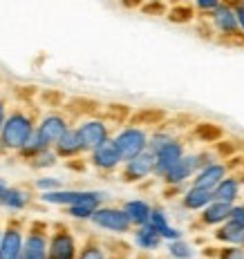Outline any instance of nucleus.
Returning a JSON list of instances; mask_svg holds the SVG:
<instances>
[{
  "label": "nucleus",
  "instance_id": "nucleus-1",
  "mask_svg": "<svg viewBox=\"0 0 244 259\" xmlns=\"http://www.w3.org/2000/svg\"><path fill=\"white\" fill-rule=\"evenodd\" d=\"M36 114L27 105H14L9 107L5 123L0 127V154H16L27 143V139L36 130Z\"/></svg>",
  "mask_w": 244,
  "mask_h": 259
},
{
  "label": "nucleus",
  "instance_id": "nucleus-2",
  "mask_svg": "<svg viewBox=\"0 0 244 259\" xmlns=\"http://www.w3.org/2000/svg\"><path fill=\"white\" fill-rule=\"evenodd\" d=\"M202 18L208 23L211 27V34H213L215 42H222V45H233V47H240L244 45V36L237 27V18L235 12H233L231 3H222L220 7H215L211 14L202 16Z\"/></svg>",
  "mask_w": 244,
  "mask_h": 259
},
{
  "label": "nucleus",
  "instance_id": "nucleus-3",
  "mask_svg": "<svg viewBox=\"0 0 244 259\" xmlns=\"http://www.w3.org/2000/svg\"><path fill=\"white\" fill-rule=\"evenodd\" d=\"M39 201L47 203V206H58V208H67L74 203H88V206L99 208L101 203L108 201V192L106 190H92V188H58L52 192H39Z\"/></svg>",
  "mask_w": 244,
  "mask_h": 259
},
{
  "label": "nucleus",
  "instance_id": "nucleus-4",
  "mask_svg": "<svg viewBox=\"0 0 244 259\" xmlns=\"http://www.w3.org/2000/svg\"><path fill=\"white\" fill-rule=\"evenodd\" d=\"M79 239L74 230L63 221L50 224V237H47V259H77Z\"/></svg>",
  "mask_w": 244,
  "mask_h": 259
},
{
  "label": "nucleus",
  "instance_id": "nucleus-5",
  "mask_svg": "<svg viewBox=\"0 0 244 259\" xmlns=\"http://www.w3.org/2000/svg\"><path fill=\"white\" fill-rule=\"evenodd\" d=\"M148 132L150 130L132 125V123H123L117 132H112V143H115V148L119 150L123 161L142 154L148 148Z\"/></svg>",
  "mask_w": 244,
  "mask_h": 259
},
{
  "label": "nucleus",
  "instance_id": "nucleus-6",
  "mask_svg": "<svg viewBox=\"0 0 244 259\" xmlns=\"http://www.w3.org/2000/svg\"><path fill=\"white\" fill-rule=\"evenodd\" d=\"M74 127H77L79 139L85 148V154H88L90 150H94L96 145L106 143L108 139L112 137V123L103 114H90V116L79 118V121L74 123Z\"/></svg>",
  "mask_w": 244,
  "mask_h": 259
},
{
  "label": "nucleus",
  "instance_id": "nucleus-7",
  "mask_svg": "<svg viewBox=\"0 0 244 259\" xmlns=\"http://www.w3.org/2000/svg\"><path fill=\"white\" fill-rule=\"evenodd\" d=\"M90 224L94 226V228L103 230V233H110L115 237L130 235V230H132V224L128 221L123 208L121 206H112V203H101V206L92 212Z\"/></svg>",
  "mask_w": 244,
  "mask_h": 259
},
{
  "label": "nucleus",
  "instance_id": "nucleus-8",
  "mask_svg": "<svg viewBox=\"0 0 244 259\" xmlns=\"http://www.w3.org/2000/svg\"><path fill=\"white\" fill-rule=\"evenodd\" d=\"M47 237H50V221L45 219L27 221L20 259H47Z\"/></svg>",
  "mask_w": 244,
  "mask_h": 259
},
{
  "label": "nucleus",
  "instance_id": "nucleus-9",
  "mask_svg": "<svg viewBox=\"0 0 244 259\" xmlns=\"http://www.w3.org/2000/svg\"><path fill=\"white\" fill-rule=\"evenodd\" d=\"M27 219L23 217H7L3 221V235H0V259H20L25 241Z\"/></svg>",
  "mask_w": 244,
  "mask_h": 259
},
{
  "label": "nucleus",
  "instance_id": "nucleus-10",
  "mask_svg": "<svg viewBox=\"0 0 244 259\" xmlns=\"http://www.w3.org/2000/svg\"><path fill=\"white\" fill-rule=\"evenodd\" d=\"M153 170H155V152L146 148L142 154L123 161L121 168H119V179L128 183V186H137V183L150 179Z\"/></svg>",
  "mask_w": 244,
  "mask_h": 259
},
{
  "label": "nucleus",
  "instance_id": "nucleus-11",
  "mask_svg": "<svg viewBox=\"0 0 244 259\" xmlns=\"http://www.w3.org/2000/svg\"><path fill=\"white\" fill-rule=\"evenodd\" d=\"M85 161H88L90 168H94L96 172H101V175H115L123 163L121 154H119V150L115 148V143H112V137L108 139L106 143L90 150V152L85 154Z\"/></svg>",
  "mask_w": 244,
  "mask_h": 259
},
{
  "label": "nucleus",
  "instance_id": "nucleus-12",
  "mask_svg": "<svg viewBox=\"0 0 244 259\" xmlns=\"http://www.w3.org/2000/svg\"><path fill=\"white\" fill-rule=\"evenodd\" d=\"M72 125H74L72 118L61 110H50V112H45V114H41L36 118V132H39L50 145L56 143L58 139L63 137L65 130L72 127Z\"/></svg>",
  "mask_w": 244,
  "mask_h": 259
},
{
  "label": "nucleus",
  "instance_id": "nucleus-13",
  "mask_svg": "<svg viewBox=\"0 0 244 259\" xmlns=\"http://www.w3.org/2000/svg\"><path fill=\"white\" fill-rule=\"evenodd\" d=\"M186 152H188L186 141H184V137H180V134H177V137H172L170 141H166L159 150H155V170H153V179L159 181L161 177H164V172L170 168L175 161H180Z\"/></svg>",
  "mask_w": 244,
  "mask_h": 259
},
{
  "label": "nucleus",
  "instance_id": "nucleus-14",
  "mask_svg": "<svg viewBox=\"0 0 244 259\" xmlns=\"http://www.w3.org/2000/svg\"><path fill=\"white\" fill-rule=\"evenodd\" d=\"M195 172H197V168H195V156H193V152H186L180 161H175V163L164 172V177H161L159 181L164 183V186H182L184 188L191 183Z\"/></svg>",
  "mask_w": 244,
  "mask_h": 259
},
{
  "label": "nucleus",
  "instance_id": "nucleus-15",
  "mask_svg": "<svg viewBox=\"0 0 244 259\" xmlns=\"http://www.w3.org/2000/svg\"><path fill=\"white\" fill-rule=\"evenodd\" d=\"M52 150L56 152V156L61 161H72V159H79V156H85V148H83V143H81L79 132L74 125L65 130L63 137L52 145Z\"/></svg>",
  "mask_w": 244,
  "mask_h": 259
},
{
  "label": "nucleus",
  "instance_id": "nucleus-16",
  "mask_svg": "<svg viewBox=\"0 0 244 259\" xmlns=\"http://www.w3.org/2000/svg\"><path fill=\"white\" fill-rule=\"evenodd\" d=\"M34 201L31 190L23 186H7L0 192V208L9 210V212H25Z\"/></svg>",
  "mask_w": 244,
  "mask_h": 259
},
{
  "label": "nucleus",
  "instance_id": "nucleus-17",
  "mask_svg": "<svg viewBox=\"0 0 244 259\" xmlns=\"http://www.w3.org/2000/svg\"><path fill=\"white\" fill-rule=\"evenodd\" d=\"M242 186H244V177H240L237 172H229V175L213 188V199L215 201H224V203H229V206H233V203L240 201Z\"/></svg>",
  "mask_w": 244,
  "mask_h": 259
},
{
  "label": "nucleus",
  "instance_id": "nucleus-18",
  "mask_svg": "<svg viewBox=\"0 0 244 259\" xmlns=\"http://www.w3.org/2000/svg\"><path fill=\"white\" fill-rule=\"evenodd\" d=\"M231 206L224 201H211L206 208H202L197 212V221H195V228H218L220 224H224L229 219Z\"/></svg>",
  "mask_w": 244,
  "mask_h": 259
},
{
  "label": "nucleus",
  "instance_id": "nucleus-19",
  "mask_svg": "<svg viewBox=\"0 0 244 259\" xmlns=\"http://www.w3.org/2000/svg\"><path fill=\"white\" fill-rule=\"evenodd\" d=\"M229 175V168H226L224 161H213V163H208L206 168L197 170L195 172V177L191 179V186H197V188H208V190H213L218 183L224 179V177Z\"/></svg>",
  "mask_w": 244,
  "mask_h": 259
},
{
  "label": "nucleus",
  "instance_id": "nucleus-20",
  "mask_svg": "<svg viewBox=\"0 0 244 259\" xmlns=\"http://www.w3.org/2000/svg\"><path fill=\"white\" fill-rule=\"evenodd\" d=\"M130 235H132V246L137 248L139 252H146V255H150V252L159 250L161 244H164V239H161V237L157 235L148 224L132 228V230H130Z\"/></svg>",
  "mask_w": 244,
  "mask_h": 259
},
{
  "label": "nucleus",
  "instance_id": "nucleus-21",
  "mask_svg": "<svg viewBox=\"0 0 244 259\" xmlns=\"http://www.w3.org/2000/svg\"><path fill=\"white\" fill-rule=\"evenodd\" d=\"M182 208L188 212H199L202 208H206L213 201V190L208 188H197V186H186L182 192Z\"/></svg>",
  "mask_w": 244,
  "mask_h": 259
},
{
  "label": "nucleus",
  "instance_id": "nucleus-22",
  "mask_svg": "<svg viewBox=\"0 0 244 259\" xmlns=\"http://www.w3.org/2000/svg\"><path fill=\"white\" fill-rule=\"evenodd\" d=\"M121 208H123V212H126L128 221L132 224V228H137V226L148 224L153 203L146 201V199H126V201L121 203Z\"/></svg>",
  "mask_w": 244,
  "mask_h": 259
},
{
  "label": "nucleus",
  "instance_id": "nucleus-23",
  "mask_svg": "<svg viewBox=\"0 0 244 259\" xmlns=\"http://www.w3.org/2000/svg\"><path fill=\"white\" fill-rule=\"evenodd\" d=\"M166 118H168V114L164 110H157V107H144V110L132 112L130 118H128V123L139 125V127H146V130H153L157 125H161Z\"/></svg>",
  "mask_w": 244,
  "mask_h": 259
},
{
  "label": "nucleus",
  "instance_id": "nucleus-24",
  "mask_svg": "<svg viewBox=\"0 0 244 259\" xmlns=\"http://www.w3.org/2000/svg\"><path fill=\"white\" fill-rule=\"evenodd\" d=\"M193 137L204 145H213L224 139V127L213 121H199L193 125Z\"/></svg>",
  "mask_w": 244,
  "mask_h": 259
},
{
  "label": "nucleus",
  "instance_id": "nucleus-25",
  "mask_svg": "<svg viewBox=\"0 0 244 259\" xmlns=\"http://www.w3.org/2000/svg\"><path fill=\"white\" fill-rule=\"evenodd\" d=\"M242 233H244V228L231 224V221L226 219L224 224H220L218 228H213V239L218 241L220 246H235V244H240Z\"/></svg>",
  "mask_w": 244,
  "mask_h": 259
},
{
  "label": "nucleus",
  "instance_id": "nucleus-26",
  "mask_svg": "<svg viewBox=\"0 0 244 259\" xmlns=\"http://www.w3.org/2000/svg\"><path fill=\"white\" fill-rule=\"evenodd\" d=\"M77 259H108V248L96 235H88L79 246Z\"/></svg>",
  "mask_w": 244,
  "mask_h": 259
},
{
  "label": "nucleus",
  "instance_id": "nucleus-27",
  "mask_svg": "<svg viewBox=\"0 0 244 259\" xmlns=\"http://www.w3.org/2000/svg\"><path fill=\"white\" fill-rule=\"evenodd\" d=\"M166 18L175 25H188V23H195L197 12L188 3H175L170 9H166Z\"/></svg>",
  "mask_w": 244,
  "mask_h": 259
},
{
  "label": "nucleus",
  "instance_id": "nucleus-28",
  "mask_svg": "<svg viewBox=\"0 0 244 259\" xmlns=\"http://www.w3.org/2000/svg\"><path fill=\"white\" fill-rule=\"evenodd\" d=\"M47 148H52V145L47 143L45 139H43L41 134L34 130V134H31V137L27 139V143L18 150V152H16V156H18L20 161H25V163H27V161L31 159V156H36L39 152H43V150H47Z\"/></svg>",
  "mask_w": 244,
  "mask_h": 259
},
{
  "label": "nucleus",
  "instance_id": "nucleus-29",
  "mask_svg": "<svg viewBox=\"0 0 244 259\" xmlns=\"http://www.w3.org/2000/svg\"><path fill=\"white\" fill-rule=\"evenodd\" d=\"M58 156L56 152H54L52 148H47V150H43V152H39L36 156H31L29 161H27V165H29L31 170H39V172H45V170H52V168H56L58 165Z\"/></svg>",
  "mask_w": 244,
  "mask_h": 259
},
{
  "label": "nucleus",
  "instance_id": "nucleus-30",
  "mask_svg": "<svg viewBox=\"0 0 244 259\" xmlns=\"http://www.w3.org/2000/svg\"><path fill=\"white\" fill-rule=\"evenodd\" d=\"M168 246V255H170V259H193L195 257V250L193 246L188 244L186 239H175V241H166Z\"/></svg>",
  "mask_w": 244,
  "mask_h": 259
},
{
  "label": "nucleus",
  "instance_id": "nucleus-31",
  "mask_svg": "<svg viewBox=\"0 0 244 259\" xmlns=\"http://www.w3.org/2000/svg\"><path fill=\"white\" fill-rule=\"evenodd\" d=\"M148 226L157 235H159L166 226H170V219H168V212L164 210V206H155L153 203V210H150V217H148Z\"/></svg>",
  "mask_w": 244,
  "mask_h": 259
},
{
  "label": "nucleus",
  "instance_id": "nucleus-32",
  "mask_svg": "<svg viewBox=\"0 0 244 259\" xmlns=\"http://www.w3.org/2000/svg\"><path fill=\"white\" fill-rule=\"evenodd\" d=\"M94 206H88V203H74V206L65 208V214L74 221H90L92 212H94Z\"/></svg>",
  "mask_w": 244,
  "mask_h": 259
},
{
  "label": "nucleus",
  "instance_id": "nucleus-33",
  "mask_svg": "<svg viewBox=\"0 0 244 259\" xmlns=\"http://www.w3.org/2000/svg\"><path fill=\"white\" fill-rule=\"evenodd\" d=\"M58 188H63V181L52 175H43L34 181V190L39 192H52V190H58Z\"/></svg>",
  "mask_w": 244,
  "mask_h": 259
},
{
  "label": "nucleus",
  "instance_id": "nucleus-34",
  "mask_svg": "<svg viewBox=\"0 0 244 259\" xmlns=\"http://www.w3.org/2000/svg\"><path fill=\"white\" fill-rule=\"evenodd\" d=\"M215 259H244V248L240 244L235 246H220L215 252Z\"/></svg>",
  "mask_w": 244,
  "mask_h": 259
},
{
  "label": "nucleus",
  "instance_id": "nucleus-35",
  "mask_svg": "<svg viewBox=\"0 0 244 259\" xmlns=\"http://www.w3.org/2000/svg\"><path fill=\"white\" fill-rule=\"evenodd\" d=\"M193 156H195V168L197 170H202L208 163L218 161V154L213 152V148H204V150H199V152H193Z\"/></svg>",
  "mask_w": 244,
  "mask_h": 259
},
{
  "label": "nucleus",
  "instance_id": "nucleus-36",
  "mask_svg": "<svg viewBox=\"0 0 244 259\" xmlns=\"http://www.w3.org/2000/svg\"><path fill=\"white\" fill-rule=\"evenodd\" d=\"M222 3H224V0H193V7H195V12H197V16H206L213 12L215 7H220Z\"/></svg>",
  "mask_w": 244,
  "mask_h": 259
},
{
  "label": "nucleus",
  "instance_id": "nucleus-37",
  "mask_svg": "<svg viewBox=\"0 0 244 259\" xmlns=\"http://www.w3.org/2000/svg\"><path fill=\"white\" fill-rule=\"evenodd\" d=\"M229 221L235 226H240V228H244V201L240 203H233L231 206V212H229Z\"/></svg>",
  "mask_w": 244,
  "mask_h": 259
},
{
  "label": "nucleus",
  "instance_id": "nucleus-38",
  "mask_svg": "<svg viewBox=\"0 0 244 259\" xmlns=\"http://www.w3.org/2000/svg\"><path fill=\"white\" fill-rule=\"evenodd\" d=\"M159 237H161V239H164V244H166V241H175V239H182V237H184V230L170 224V226H166V228L161 230V233H159Z\"/></svg>",
  "mask_w": 244,
  "mask_h": 259
},
{
  "label": "nucleus",
  "instance_id": "nucleus-39",
  "mask_svg": "<svg viewBox=\"0 0 244 259\" xmlns=\"http://www.w3.org/2000/svg\"><path fill=\"white\" fill-rule=\"evenodd\" d=\"M226 3H231L233 12H235V18H237V27H240V31L244 36V3H240V0H226Z\"/></svg>",
  "mask_w": 244,
  "mask_h": 259
},
{
  "label": "nucleus",
  "instance_id": "nucleus-40",
  "mask_svg": "<svg viewBox=\"0 0 244 259\" xmlns=\"http://www.w3.org/2000/svg\"><path fill=\"white\" fill-rule=\"evenodd\" d=\"M142 9H144L146 14H166V5L159 3V0H157L155 5H144Z\"/></svg>",
  "mask_w": 244,
  "mask_h": 259
},
{
  "label": "nucleus",
  "instance_id": "nucleus-41",
  "mask_svg": "<svg viewBox=\"0 0 244 259\" xmlns=\"http://www.w3.org/2000/svg\"><path fill=\"white\" fill-rule=\"evenodd\" d=\"M108 259H130V250H119V252H108Z\"/></svg>",
  "mask_w": 244,
  "mask_h": 259
},
{
  "label": "nucleus",
  "instance_id": "nucleus-42",
  "mask_svg": "<svg viewBox=\"0 0 244 259\" xmlns=\"http://www.w3.org/2000/svg\"><path fill=\"white\" fill-rule=\"evenodd\" d=\"M7 186H9L7 181H5V179H0V192H3V190H5V188H7Z\"/></svg>",
  "mask_w": 244,
  "mask_h": 259
},
{
  "label": "nucleus",
  "instance_id": "nucleus-43",
  "mask_svg": "<svg viewBox=\"0 0 244 259\" xmlns=\"http://www.w3.org/2000/svg\"><path fill=\"white\" fill-rule=\"evenodd\" d=\"M240 246L244 248V233H242V239H240Z\"/></svg>",
  "mask_w": 244,
  "mask_h": 259
},
{
  "label": "nucleus",
  "instance_id": "nucleus-44",
  "mask_svg": "<svg viewBox=\"0 0 244 259\" xmlns=\"http://www.w3.org/2000/svg\"><path fill=\"white\" fill-rule=\"evenodd\" d=\"M0 235H3V219H0Z\"/></svg>",
  "mask_w": 244,
  "mask_h": 259
},
{
  "label": "nucleus",
  "instance_id": "nucleus-45",
  "mask_svg": "<svg viewBox=\"0 0 244 259\" xmlns=\"http://www.w3.org/2000/svg\"><path fill=\"white\" fill-rule=\"evenodd\" d=\"M240 3H244V0H240Z\"/></svg>",
  "mask_w": 244,
  "mask_h": 259
},
{
  "label": "nucleus",
  "instance_id": "nucleus-46",
  "mask_svg": "<svg viewBox=\"0 0 244 259\" xmlns=\"http://www.w3.org/2000/svg\"><path fill=\"white\" fill-rule=\"evenodd\" d=\"M242 165H244V163H242Z\"/></svg>",
  "mask_w": 244,
  "mask_h": 259
}]
</instances>
